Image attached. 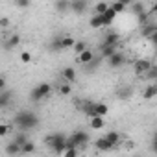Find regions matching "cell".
<instances>
[{
    "instance_id": "836d02e7",
    "label": "cell",
    "mask_w": 157,
    "mask_h": 157,
    "mask_svg": "<svg viewBox=\"0 0 157 157\" xmlns=\"http://www.w3.org/2000/svg\"><path fill=\"white\" fill-rule=\"evenodd\" d=\"M13 140H15V142H17V144H19V146L22 148V146H24V144L28 142V137H26V133H17Z\"/></svg>"
},
{
    "instance_id": "b9f144b4",
    "label": "cell",
    "mask_w": 157,
    "mask_h": 157,
    "mask_svg": "<svg viewBox=\"0 0 157 157\" xmlns=\"http://www.w3.org/2000/svg\"><path fill=\"white\" fill-rule=\"evenodd\" d=\"M148 10H150V13H155V15H157V0H155V2H153Z\"/></svg>"
},
{
    "instance_id": "f6af8a7d",
    "label": "cell",
    "mask_w": 157,
    "mask_h": 157,
    "mask_svg": "<svg viewBox=\"0 0 157 157\" xmlns=\"http://www.w3.org/2000/svg\"><path fill=\"white\" fill-rule=\"evenodd\" d=\"M155 83H157V80H155Z\"/></svg>"
},
{
    "instance_id": "ee69618b",
    "label": "cell",
    "mask_w": 157,
    "mask_h": 157,
    "mask_svg": "<svg viewBox=\"0 0 157 157\" xmlns=\"http://www.w3.org/2000/svg\"><path fill=\"white\" fill-rule=\"evenodd\" d=\"M155 65H157V59H155Z\"/></svg>"
},
{
    "instance_id": "277c9868",
    "label": "cell",
    "mask_w": 157,
    "mask_h": 157,
    "mask_svg": "<svg viewBox=\"0 0 157 157\" xmlns=\"http://www.w3.org/2000/svg\"><path fill=\"white\" fill-rule=\"evenodd\" d=\"M68 139L74 142V146H76L78 150H83V148L89 144V140H91V133H87V131H83V129H78V131H74Z\"/></svg>"
},
{
    "instance_id": "ffe728a7",
    "label": "cell",
    "mask_w": 157,
    "mask_h": 157,
    "mask_svg": "<svg viewBox=\"0 0 157 157\" xmlns=\"http://www.w3.org/2000/svg\"><path fill=\"white\" fill-rule=\"evenodd\" d=\"M21 44V35L19 33H13L8 41H6V50H11V48H17Z\"/></svg>"
},
{
    "instance_id": "60d3db41",
    "label": "cell",
    "mask_w": 157,
    "mask_h": 157,
    "mask_svg": "<svg viewBox=\"0 0 157 157\" xmlns=\"http://www.w3.org/2000/svg\"><path fill=\"white\" fill-rule=\"evenodd\" d=\"M10 24V19L8 17H2V19H0V26H2V28H6Z\"/></svg>"
},
{
    "instance_id": "ba28073f",
    "label": "cell",
    "mask_w": 157,
    "mask_h": 157,
    "mask_svg": "<svg viewBox=\"0 0 157 157\" xmlns=\"http://www.w3.org/2000/svg\"><path fill=\"white\" fill-rule=\"evenodd\" d=\"M118 43H120V33L118 32H105L102 44H105V46H118Z\"/></svg>"
},
{
    "instance_id": "4fadbf2b",
    "label": "cell",
    "mask_w": 157,
    "mask_h": 157,
    "mask_svg": "<svg viewBox=\"0 0 157 157\" xmlns=\"http://www.w3.org/2000/svg\"><path fill=\"white\" fill-rule=\"evenodd\" d=\"M61 78H63L67 83H74V82H76V70H74L72 67H65V68L61 70Z\"/></svg>"
},
{
    "instance_id": "44dd1931",
    "label": "cell",
    "mask_w": 157,
    "mask_h": 157,
    "mask_svg": "<svg viewBox=\"0 0 157 157\" xmlns=\"http://www.w3.org/2000/svg\"><path fill=\"white\" fill-rule=\"evenodd\" d=\"M6 153H8V155H19V153H22V148H21L15 140H11V142L6 146Z\"/></svg>"
},
{
    "instance_id": "8d00e7d4",
    "label": "cell",
    "mask_w": 157,
    "mask_h": 157,
    "mask_svg": "<svg viewBox=\"0 0 157 157\" xmlns=\"http://www.w3.org/2000/svg\"><path fill=\"white\" fill-rule=\"evenodd\" d=\"M21 61H22V63H30V61H32V54H30V52H22V54H21Z\"/></svg>"
},
{
    "instance_id": "5b68a950",
    "label": "cell",
    "mask_w": 157,
    "mask_h": 157,
    "mask_svg": "<svg viewBox=\"0 0 157 157\" xmlns=\"http://www.w3.org/2000/svg\"><path fill=\"white\" fill-rule=\"evenodd\" d=\"M153 65H151V61L150 59H137L135 63H133V70H135V74L139 76V78H142V76H146L148 72H150V68H151Z\"/></svg>"
},
{
    "instance_id": "ab89813d",
    "label": "cell",
    "mask_w": 157,
    "mask_h": 157,
    "mask_svg": "<svg viewBox=\"0 0 157 157\" xmlns=\"http://www.w3.org/2000/svg\"><path fill=\"white\" fill-rule=\"evenodd\" d=\"M151 151H155V153H157V131H155L153 140H151Z\"/></svg>"
},
{
    "instance_id": "6da1fadb",
    "label": "cell",
    "mask_w": 157,
    "mask_h": 157,
    "mask_svg": "<svg viewBox=\"0 0 157 157\" xmlns=\"http://www.w3.org/2000/svg\"><path fill=\"white\" fill-rule=\"evenodd\" d=\"M13 124H15L22 133H24V131H32V129H35V128L39 126V117H37L33 111L24 109V111H19V113L15 115Z\"/></svg>"
},
{
    "instance_id": "cb8c5ba5",
    "label": "cell",
    "mask_w": 157,
    "mask_h": 157,
    "mask_svg": "<svg viewBox=\"0 0 157 157\" xmlns=\"http://www.w3.org/2000/svg\"><path fill=\"white\" fill-rule=\"evenodd\" d=\"M74 46H76L74 37H70V35L61 37V50H68V48H74Z\"/></svg>"
},
{
    "instance_id": "f1b7e54d",
    "label": "cell",
    "mask_w": 157,
    "mask_h": 157,
    "mask_svg": "<svg viewBox=\"0 0 157 157\" xmlns=\"http://www.w3.org/2000/svg\"><path fill=\"white\" fill-rule=\"evenodd\" d=\"M57 91H59L61 96H70V94H72V87H70V83H67V82H63V83L57 87Z\"/></svg>"
},
{
    "instance_id": "83f0119b",
    "label": "cell",
    "mask_w": 157,
    "mask_h": 157,
    "mask_svg": "<svg viewBox=\"0 0 157 157\" xmlns=\"http://www.w3.org/2000/svg\"><path fill=\"white\" fill-rule=\"evenodd\" d=\"M102 17H104V22H105V28H107V26H111V24L115 22V19H117V13H115V11H113V10L109 8V11H107L105 15H102Z\"/></svg>"
},
{
    "instance_id": "7a4b0ae2",
    "label": "cell",
    "mask_w": 157,
    "mask_h": 157,
    "mask_svg": "<svg viewBox=\"0 0 157 157\" xmlns=\"http://www.w3.org/2000/svg\"><path fill=\"white\" fill-rule=\"evenodd\" d=\"M67 140H68V137H67L65 133H52V135H48V137L44 139V142L48 144V148H50L56 155H61V157H63V153L67 151Z\"/></svg>"
},
{
    "instance_id": "8992f818",
    "label": "cell",
    "mask_w": 157,
    "mask_h": 157,
    "mask_svg": "<svg viewBox=\"0 0 157 157\" xmlns=\"http://www.w3.org/2000/svg\"><path fill=\"white\" fill-rule=\"evenodd\" d=\"M78 107H80L85 113V117H89V118H94L96 117V102H93V100L80 102V104H78Z\"/></svg>"
},
{
    "instance_id": "5bb4252c",
    "label": "cell",
    "mask_w": 157,
    "mask_h": 157,
    "mask_svg": "<svg viewBox=\"0 0 157 157\" xmlns=\"http://www.w3.org/2000/svg\"><path fill=\"white\" fill-rule=\"evenodd\" d=\"M104 126H105V118H102V117L89 118V128L93 131H100V129H104Z\"/></svg>"
},
{
    "instance_id": "4dcf8cb0",
    "label": "cell",
    "mask_w": 157,
    "mask_h": 157,
    "mask_svg": "<svg viewBox=\"0 0 157 157\" xmlns=\"http://www.w3.org/2000/svg\"><path fill=\"white\" fill-rule=\"evenodd\" d=\"M117 96H118L120 100H128V98L131 96V87H122V89H118V91H117Z\"/></svg>"
},
{
    "instance_id": "4316f807",
    "label": "cell",
    "mask_w": 157,
    "mask_h": 157,
    "mask_svg": "<svg viewBox=\"0 0 157 157\" xmlns=\"http://www.w3.org/2000/svg\"><path fill=\"white\" fill-rule=\"evenodd\" d=\"M10 102H11V93H10V91L0 93V107H8Z\"/></svg>"
},
{
    "instance_id": "9c48e42d",
    "label": "cell",
    "mask_w": 157,
    "mask_h": 157,
    "mask_svg": "<svg viewBox=\"0 0 157 157\" xmlns=\"http://www.w3.org/2000/svg\"><path fill=\"white\" fill-rule=\"evenodd\" d=\"M126 63V56L122 54V52H117L111 59H107V65L111 67V68H118V67H122Z\"/></svg>"
},
{
    "instance_id": "3957f363",
    "label": "cell",
    "mask_w": 157,
    "mask_h": 157,
    "mask_svg": "<svg viewBox=\"0 0 157 157\" xmlns=\"http://www.w3.org/2000/svg\"><path fill=\"white\" fill-rule=\"evenodd\" d=\"M50 93H52V85L46 83V82H43V83L35 85V87L30 91V100H32V102H41V100H44Z\"/></svg>"
},
{
    "instance_id": "7402d4cb",
    "label": "cell",
    "mask_w": 157,
    "mask_h": 157,
    "mask_svg": "<svg viewBox=\"0 0 157 157\" xmlns=\"http://www.w3.org/2000/svg\"><path fill=\"white\" fill-rule=\"evenodd\" d=\"M128 8H129V2H126V0H124V2H115V4H111V10H113L117 15L124 13Z\"/></svg>"
},
{
    "instance_id": "9a60e30c",
    "label": "cell",
    "mask_w": 157,
    "mask_h": 157,
    "mask_svg": "<svg viewBox=\"0 0 157 157\" xmlns=\"http://www.w3.org/2000/svg\"><path fill=\"white\" fill-rule=\"evenodd\" d=\"M104 137H105V139H107V140H109V142H111V144L115 146V148H117V146H118V144L122 142V135H120L118 131H115V129L107 131V133H105Z\"/></svg>"
},
{
    "instance_id": "d6986e66",
    "label": "cell",
    "mask_w": 157,
    "mask_h": 157,
    "mask_svg": "<svg viewBox=\"0 0 157 157\" xmlns=\"http://www.w3.org/2000/svg\"><path fill=\"white\" fill-rule=\"evenodd\" d=\"M155 32H157V26L155 24H146V26H142V30H140V33H142V37H146V39H151L153 35H155Z\"/></svg>"
},
{
    "instance_id": "484cf974",
    "label": "cell",
    "mask_w": 157,
    "mask_h": 157,
    "mask_svg": "<svg viewBox=\"0 0 157 157\" xmlns=\"http://www.w3.org/2000/svg\"><path fill=\"white\" fill-rule=\"evenodd\" d=\"M54 8L59 13H67V11H70V2H67V0H59V2L54 4Z\"/></svg>"
},
{
    "instance_id": "74e56055",
    "label": "cell",
    "mask_w": 157,
    "mask_h": 157,
    "mask_svg": "<svg viewBox=\"0 0 157 157\" xmlns=\"http://www.w3.org/2000/svg\"><path fill=\"white\" fill-rule=\"evenodd\" d=\"M15 6H17V8H30L32 4L28 2V0H17V2H15Z\"/></svg>"
},
{
    "instance_id": "52a82bcc",
    "label": "cell",
    "mask_w": 157,
    "mask_h": 157,
    "mask_svg": "<svg viewBox=\"0 0 157 157\" xmlns=\"http://www.w3.org/2000/svg\"><path fill=\"white\" fill-rule=\"evenodd\" d=\"M87 10H89V2H85V0H74V2H70V11L74 15H83Z\"/></svg>"
},
{
    "instance_id": "7c38bea8",
    "label": "cell",
    "mask_w": 157,
    "mask_h": 157,
    "mask_svg": "<svg viewBox=\"0 0 157 157\" xmlns=\"http://www.w3.org/2000/svg\"><path fill=\"white\" fill-rule=\"evenodd\" d=\"M94 61V52L89 48V50H85L83 54H80V56H78V63H80V65H91Z\"/></svg>"
},
{
    "instance_id": "1f68e13d",
    "label": "cell",
    "mask_w": 157,
    "mask_h": 157,
    "mask_svg": "<svg viewBox=\"0 0 157 157\" xmlns=\"http://www.w3.org/2000/svg\"><path fill=\"white\" fill-rule=\"evenodd\" d=\"M33 151H35V142L28 140V142L22 146V153H24V155H30V153H33Z\"/></svg>"
},
{
    "instance_id": "f35d334b",
    "label": "cell",
    "mask_w": 157,
    "mask_h": 157,
    "mask_svg": "<svg viewBox=\"0 0 157 157\" xmlns=\"http://www.w3.org/2000/svg\"><path fill=\"white\" fill-rule=\"evenodd\" d=\"M63 157H78V150H67L63 153Z\"/></svg>"
},
{
    "instance_id": "e575fe53",
    "label": "cell",
    "mask_w": 157,
    "mask_h": 157,
    "mask_svg": "<svg viewBox=\"0 0 157 157\" xmlns=\"http://www.w3.org/2000/svg\"><path fill=\"white\" fill-rule=\"evenodd\" d=\"M10 131H11V126L10 124H0V135H2V137H6V135H10Z\"/></svg>"
},
{
    "instance_id": "8fae6325",
    "label": "cell",
    "mask_w": 157,
    "mask_h": 157,
    "mask_svg": "<svg viewBox=\"0 0 157 157\" xmlns=\"http://www.w3.org/2000/svg\"><path fill=\"white\" fill-rule=\"evenodd\" d=\"M117 52H118L117 46H105V44H100V57H102V59H111Z\"/></svg>"
},
{
    "instance_id": "f546056e",
    "label": "cell",
    "mask_w": 157,
    "mask_h": 157,
    "mask_svg": "<svg viewBox=\"0 0 157 157\" xmlns=\"http://www.w3.org/2000/svg\"><path fill=\"white\" fill-rule=\"evenodd\" d=\"M85 50H89V46H87V43H85V41H76V46H74V54H76V56L83 54Z\"/></svg>"
},
{
    "instance_id": "30bf717a",
    "label": "cell",
    "mask_w": 157,
    "mask_h": 157,
    "mask_svg": "<svg viewBox=\"0 0 157 157\" xmlns=\"http://www.w3.org/2000/svg\"><path fill=\"white\" fill-rule=\"evenodd\" d=\"M94 148H96L98 151H111L115 146H113L105 137H100V139H96V140H94Z\"/></svg>"
},
{
    "instance_id": "603a6c76",
    "label": "cell",
    "mask_w": 157,
    "mask_h": 157,
    "mask_svg": "<svg viewBox=\"0 0 157 157\" xmlns=\"http://www.w3.org/2000/svg\"><path fill=\"white\" fill-rule=\"evenodd\" d=\"M109 8H111V4H107V2H98V4H94V15H105V13L109 11Z\"/></svg>"
},
{
    "instance_id": "e0dca14e",
    "label": "cell",
    "mask_w": 157,
    "mask_h": 157,
    "mask_svg": "<svg viewBox=\"0 0 157 157\" xmlns=\"http://www.w3.org/2000/svg\"><path fill=\"white\" fill-rule=\"evenodd\" d=\"M155 96H157V83L146 85V89H144V93H142V98H144V100H151V98H155Z\"/></svg>"
},
{
    "instance_id": "d4e9b609",
    "label": "cell",
    "mask_w": 157,
    "mask_h": 157,
    "mask_svg": "<svg viewBox=\"0 0 157 157\" xmlns=\"http://www.w3.org/2000/svg\"><path fill=\"white\" fill-rule=\"evenodd\" d=\"M107 113H109V105H107V104H104V102H96V117L105 118V117H107Z\"/></svg>"
},
{
    "instance_id": "2e32d148",
    "label": "cell",
    "mask_w": 157,
    "mask_h": 157,
    "mask_svg": "<svg viewBox=\"0 0 157 157\" xmlns=\"http://www.w3.org/2000/svg\"><path fill=\"white\" fill-rule=\"evenodd\" d=\"M89 26L93 30H100V28H105V22H104V17L102 15H93L89 19Z\"/></svg>"
},
{
    "instance_id": "d590c367",
    "label": "cell",
    "mask_w": 157,
    "mask_h": 157,
    "mask_svg": "<svg viewBox=\"0 0 157 157\" xmlns=\"http://www.w3.org/2000/svg\"><path fill=\"white\" fill-rule=\"evenodd\" d=\"M146 78H148V80H157V65H153L150 68V72L146 74Z\"/></svg>"
},
{
    "instance_id": "d6a6232c",
    "label": "cell",
    "mask_w": 157,
    "mask_h": 157,
    "mask_svg": "<svg viewBox=\"0 0 157 157\" xmlns=\"http://www.w3.org/2000/svg\"><path fill=\"white\" fill-rule=\"evenodd\" d=\"M137 19H139V24H140V26H146V24H150V10H148V11H144L142 15H139Z\"/></svg>"
},
{
    "instance_id": "ac0fdd59",
    "label": "cell",
    "mask_w": 157,
    "mask_h": 157,
    "mask_svg": "<svg viewBox=\"0 0 157 157\" xmlns=\"http://www.w3.org/2000/svg\"><path fill=\"white\" fill-rule=\"evenodd\" d=\"M128 10H129L133 15H137V17H139V15H142L144 11H148V10H146V4H142V2H133V4H129V8H128Z\"/></svg>"
},
{
    "instance_id": "7bdbcfd3",
    "label": "cell",
    "mask_w": 157,
    "mask_h": 157,
    "mask_svg": "<svg viewBox=\"0 0 157 157\" xmlns=\"http://www.w3.org/2000/svg\"><path fill=\"white\" fill-rule=\"evenodd\" d=\"M135 157H140V155H135Z\"/></svg>"
}]
</instances>
